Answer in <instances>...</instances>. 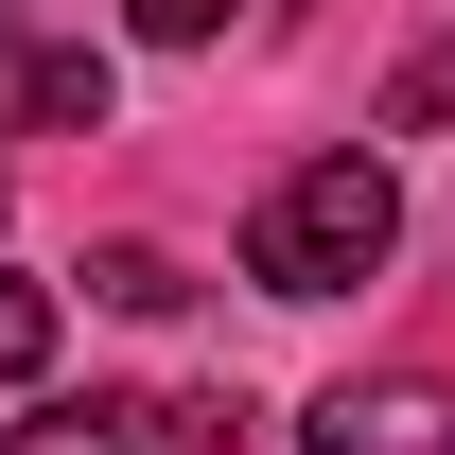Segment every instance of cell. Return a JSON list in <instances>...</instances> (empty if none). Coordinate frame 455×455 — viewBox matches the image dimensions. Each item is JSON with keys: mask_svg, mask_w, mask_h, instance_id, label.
Here are the masks:
<instances>
[{"mask_svg": "<svg viewBox=\"0 0 455 455\" xmlns=\"http://www.w3.org/2000/svg\"><path fill=\"white\" fill-rule=\"evenodd\" d=\"M315 455H455V386H420V368L333 386V403H315Z\"/></svg>", "mask_w": 455, "mask_h": 455, "instance_id": "obj_3", "label": "cell"}, {"mask_svg": "<svg viewBox=\"0 0 455 455\" xmlns=\"http://www.w3.org/2000/svg\"><path fill=\"white\" fill-rule=\"evenodd\" d=\"M88 298H123V315H175V298H193V281H175L158 245H106V263H88Z\"/></svg>", "mask_w": 455, "mask_h": 455, "instance_id": "obj_6", "label": "cell"}, {"mask_svg": "<svg viewBox=\"0 0 455 455\" xmlns=\"http://www.w3.org/2000/svg\"><path fill=\"white\" fill-rule=\"evenodd\" d=\"M36 368H53V298H36V281H18V263H0V403L36 386Z\"/></svg>", "mask_w": 455, "mask_h": 455, "instance_id": "obj_5", "label": "cell"}, {"mask_svg": "<svg viewBox=\"0 0 455 455\" xmlns=\"http://www.w3.org/2000/svg\"><path fill=\"white\" fill-rule=\"evenodd\" d=\"M106 123V53L53 18H0V140H88Z\"/></svg>", "mask_w": 455, "mask_h": 455, "instance_id": "obj_2", "label": "cell"}, {"mask_svg": "<svg viewBox=\"0 0 455 455\" xmlns=\"http://www.w3.org/2000/svg\"><path fill=\"white\" fill-rule=\"evenodd\" d=\"M123 18H140L158 53H193V36H228V18H245V0H123Z\"/></svg>", "mask_w": 455, "mask_h": 455, "instance_id": "obj_7", "label": "cell"}, {"mask_svg": "<svg viewBox=\"0 0 455 455\" xmlns=\"http://www.w3.org/2000/svg\"><path fill=\"white\" fill-rule=\"evenodd\" d=\"M193 403H53V420H18L0 455H175Z\"/></svg>", "mask_w": 455, "mask_h": 455, "instance_id": "obj_4", "label": "cell"}, {"mask_svg": "<svg viewBox=\"0 0 455 455\" xmlns=\"http://www.w3.org/2000/svg\"><path fill=\"white\" fill-rule=\"evenodd\" d=\"M386 245H403V175L386 158H298L245 211V281L263 298H350V281H386Z\"/></svg>", "mask_w": 455, "mask_h": 455, "instance_id": "obj_1", "label": "cell"}]
</instances>
